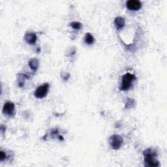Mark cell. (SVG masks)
<instances>
[{"mask_svg": "<svg viewBox=\"0 0 167 167\" xmlns=\"http://www.w3.org/2000/svg\"><path fill=\"white\" fill-rule=\"evenodd\" d=\"M28 65L32 70L36 71L38 67V62L37 59L32 58L29 61Z\"/></svg>", "mask_w": 167, "mask_h": 167, "instance_id": "cell-9", "label": "cell"}, {"mask_svg": "<svg viewBox=\"0 0 167 167\" xmlns=\"http://www.w3.org/2000/svg\"><path fill=\"white\" fill-rule=\"evenodd\" d=\"M6 158V154L4 153L3 151L1 152L0 153V159H1V161H3L4 159H5Z\"/></svg>", "mask_w": 167, "mask_h": 167, "instance_id": "cell-13", "label": "cell"}, {"mask_svg": "<svg viewBox=\"0 0 167 167\" xmlns=\"http://www.w3.org/2000/svg\"><path fill=\"white\" fill-rule=\"evenodd\" d=\"M136 80V77L135 75H132L129 72H127L122 77V82L119 89L122 91H127L130 89L132 83L133 81Z\"/></svg>", "mask_w": 167, "mask_h": 167, "instance_id": "cell-2", "label": "cell"}, {"mask_svg": "<svg viewBox=\"0 0 167 167\" xmlns=\"http://www.w3.org/2000/svg\"><path fill=\"white\" fill-rule=\"evenodd\" d=\"M135 102L134 101V99H130L128 100V101L127 102V103L125 104V109H131V108H132L135 106Z\"/></svg>", "mask_w": 167, "mask_h": 167, "instance_id": "cell-12", "label": "cell"}, {"mask_svg": "<svg viewBox=\"0 0 167 167\" xmlns=\"http://www.w3.org/2000/svg\"><path fill=\"white\" fill-rule=\"evenodd\" d=\"M24 38L28 43L30 45L35 44L37 41V36L33 33H28L25 35Z\"/></svg>", "mask_w": 167, "mask_h": 167, "instance_id": "cell-7", "label": "cell"}, {"mask_svg": "<svg viewBox=\"0 0 167 167\" xmlns=\"http://www.w3.org/2000/svg\"><path fill=\"white\" fill-rule=\"evenodd\" d=\"M49 90V84L45 83L41 86L38 87L34 93V95L37 99H42L46 96Z\"/></svg>", "mask_w": 167, "mask_h": 167, "instance_id": "cell-4", "label": "cell"}, {"mask_svg": "<svg viewBox=\"0 0 167 167\" xmlns=\"http://www.w3.org/2000/svg\"><path fill=\"white\" fill-rule=\"evenodd\" d=\"M123 142V139L120 135H113L110 136L109 139V143L111 148L114 150H118L121 148Z\"/></svg>", "mask_w": 167, "mask_h": 167, "instance_id": "cell-3", "label": "cell"}, {"mask_svg": "<svg viewBox=\"0 0 167 167\" xmlns=\"http://www.w3.org/2000/svg\"><path fill=\"white\" fill-rule=\"evenodd\" d=\"M70 25L74 29H76V30H78V29H80L82 26V24L78 22H72L70 24Z\"/></svg>", "mask_w": 167, "mask_h": 167, "instance_id": "cell-11", "label": "cell"}, {"mask_svg": "<svg viewBox=\"0 0 167 167\" xmlns=\"http://www.w3.org/2000/svg\"><path fill=\"white\" fill-rule=\"evenodd\" d=\"M126 7L131 11H139L142 7V3L138 0H129L127 2Z\"/></svg>", "mask_w": 167, "mask_h": 167, "instance_id": "cell-6", "label": "cell"}, {"mask_svg": "<svg viewBox=\"0 0 167 167\" xmlns=\"http://www.w3.org/2000/svg\"><path fill=\"white\" fill-rule=\"evenodd\" d=\"M2 112L6 116H14L15 114V107L14 103H12V102H7L3 106Z\"/></svg>", "mask_w": 167, "mask_h": 167, "instance_id": "cell-5", "label": "cell"}, {"mask_svg": "<svg viewBox=\"0 0 167 167\" xmlns=\"http://www.w3.org/2000/svg\"><path fill=\"white\" fill-rule=\"evenodd\" d=\"M114 25L117 29H120L125 25V20L122 17L118 16L114 20Z\"/></svg>", "mask_w": 167, "mask_h": 167, "instance_id": "cell-8", "label": "cell"}, {"mask_svg": "<svg viewBox=\"0 0 167 167\" xmlns=\"http://www.w3.org/2000/svg\"><path fill=\"white\" fill-rule=\"evenodd\" d=\"M143 155L144 157V163L145 166H159V162L155 159L157 154L153 149L149 148L143 152Z\"/></svg>", "mask_w": 167, "mask_h": 167, "instance_id": "cell-1", "label": "cell"}, {"mask_svg": "<svg viewBox=\"0 0 167 167\" xmlns=\"http://www.w3.org/2000/svg\"><path fill=\"white\" fill-rule=\"evenodd\" d=\"M85 43H87L88 45H92L94 41H95V39H94L93 36L92 35L91 33H86L85 35Z\"/></svg>", "mask_w": 167, "mask_h": 167, "instance_id": "cell-10", "label": "cell"}]
</instances>
